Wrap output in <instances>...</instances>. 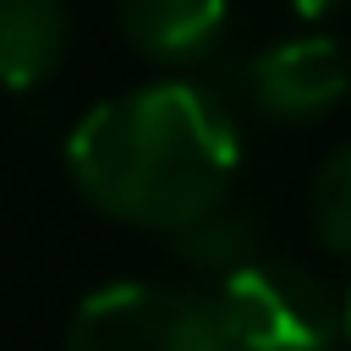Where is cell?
I'll list each match as a JSON object with an SVG mask.
<instances>
[{
  "label": "cell",
  "mask_w": 351,
  "mask_h": 351,
  "mask_svg": "<svg viewBox=\"0 0 351 351\" xmlns=\"http://www.w3.org/2000/svg\"><path fill=\"white\" fill-rule=\"evenodd\" d=\"M307 225L335 258H351V143L318 159L307 181Z\"/></svg>",
  "instance_id": "cell-8"
},
{
  "label": "cell",
  "mask_w": 351,
  "mask_h": 351,
  "mask_svg": "<svg viewBox=\"0 0 351 351\" xmlns=\"http://www.w3.org/2000/svg\"><path fill=\"white\" fill-rule=\"evenodd\" d=\"M351 88V55L335 33H291L247 60V99L274 121H313Z\"/></svg>",
  "instance_id": "cell-4"
},
{
  "label": "cell",
  "mask_w": 351,
  "mask_h": 351,
  "mask_svg": "<svg viewBox=\"0 0 351 351\" xmlns=\"http://www.w3.org/2000/svg\"><path fill=\"white\" fill-rule=\"evenodd\" d=\"M115 16L132 49L165 66L203 60L225 33V0H115Z\"/></svg>",
  "instance_id": "cell-5"
},
{
  "label": "cell",
  "mask_w": 351,
  "mask_h": 351,
  "mask_svg": "<svg viewBox=\"0 0 351 351\" xmlns=\"http://www.w3.org/2000/svg\"><path fill=\"white\" fill-rule=\"evenodd\" d=\"M66 165L99 214L176 236L230 197L241 137L208 88L148 82L93 104L66 143Z\"/></svg>",
  "instance_id": "cell-1"
},
{
  "label": "cell",
  "mask_w": 351,
  "mask_h": 351,
  "mask_svg": "<svg viewBox=\"0 0 351 351\" xmlns=\"http://www.w3.org/2000/svg\"><path fill=\"white\" fill-rule=\"evenodd\" d=\"M176 258L192 263L197 274L225 280V274H236L241 263L258 258V219L225 197V203H214L208 214H197L192 225L176 230Z\"/></svg>",
  "instance_id": "cell-7"
},
{
  "label": "cell",
  "mask_w": 351,
  "mask_h": 351,
  "mask_svg": "<svg viewBox=\"0 0 351 351\" xmlns=\"http://www.w3.org/2000/svg\"><path fill=\"white\" fill-rule=\"evenodd\" d=\"M219 324L236 351H340V302L318 274L285 258H252L219 280Z\"/></svg>",
  "instance_id": "cell-2"
},
{
  "label": "cell",
  "mask_w": 351,
  "mask_h": 351,
  "mask_svg": "<svg viewBox=\"0 0 351 351\" xmlns=\"http://www.w3.org/2000/svg\"><path fill=\"white\" fill-rule=\"evenodd\" d=\"M346 0H285V11L291 16H302V22H324V16H335Z\"/></svg>",
  "instance_id": "cell-9"
},
{
  "label": "cell",
  "mask_w": 351,
  "mask_h": 351,
  "mask_svg": "<svg viewBox=\"0 0 351 351\" xmlns=\"http://www.w3.org/2000/svg\"><path fill=\"white\" fill-rule=\"evenodd\" d=\"M340 329H346V346H351V291H346V302H340Z\"/></svg>",
  "instance_id": "cell-10"
},
{
  "label": "cell",
  "mask_w": 351,
  "mask_h": 351,
  "mask_svg": "<svg viewBox=\"0 0 351 351\" xmlns=\"http://www.w3.org/2000/svg\"><path fill=\"white\" fill-rule=\"evenodd\" d=\"M60 351H236V346L208 296L154 280H115L71 313Z\"/></svg>",
  "instance_id": "cell-3"
},
{
  "label": "cell",
  "mask_w": 351,
  "mask_h": 351,
  "mask_svg": "<svg viewBox=\"0 0 351 351\" xmlns=\"http://www.w3.org/2000/svg\"><path fill=\"white\" fill-rule=\"evenodd\" d=\"M66 55V0H0V88L44 82Z\"/></svg>",
  "instance_id": "cell-6"
}]
</instances>
